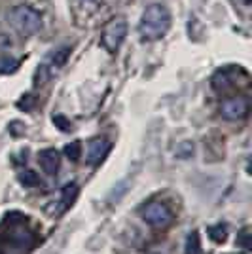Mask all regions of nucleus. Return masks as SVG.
I'll list each match as a JSON object with an SVG mask.
<instances>
[{"label":"nucleus","mask_w":252,"mask_h":254,"mask_svg":"<svg viewBox=\"0 0 252 254\" xmlns=\"http://www.w3.org/2000/svg\"><path fill=\"white\" fill-rule=\"evenodd\" d=\"M207 233H209V237L214 243H224L226 237H228V226L222 222L214 224V226H209V228H207Z\"/></svg>","instance_id":"nucleus-13"},{"label":"nucleus","mask_w":252,"mask_h":254,"mask_svg":"<svg viewBox=\"0 0 252 254\" xmlns=\"http://www.w3.org/2000/svg\"><path fill=\"white\" fill-rule=\"evenodd\" d=\"M127 31H129V27H127V21L124 17H114L112 21L106 23L105 31H103V38H101L106 52H118V48L126 40Z\"/></svg>","instance_id":"nucleus-5"},{"label":"nucleus","mask_w":252,"mask_h":254,"mask_svg":"<svg viewBox=\"0 0 252 254\" xmlns=\"http://www.w3.org/2000/svg\"><path fill=\"white\" fill-rule=\"evenodd\" d=\"M8 21L10 25L19 31L25 36H31L42 29V17L36 10H32L31 6H15L8 11Z\"/></svg>","instance_id":"nucleus-3"},{"label":"nucleus","mask_w":252,"mask_h":254,"mask_svg":"<svg viewBox=\"0 0 252 254\" xmlns=\"http://www.w3.org/2000/svg\"><path fill=\"white\" fill-rule=\"evenodd\" d=\"M78 193H80V186L76 182H66L64 184L63 188H61V211L68 209L76 201Z\"/></svg>","instance_id":"nucleus-11"},{"label":"nucleus","mask_w":252,"mask_h":254,"mask_svg":"<svg viewBox=\"0 0 252 254\" xmlns=\"http://www.w3.org/2000/svg\"><path fill=\"white\" fill-rule=\"evenodd\" d=\"M17 179H19V182H21L23 186H27V188H32V186H38V184H40L38 173H34L32 169H23Z\"/></svg>","instance_id":"nucleus-14"},{"label":"nucleus","mask_w":252,"mask_h":254,"mask_svg":"<svg viewBox=\"0 0 252 254\" xmlns=\"http://www.w3.org/2000/svg\"><path fill=\"white\" fill-rule=\"evenodd\" d=\"M17 68H19V61L13 59V57H6V59L0 61V72L2 74H13Z\"/></svg>","instance_id":"nucleus-17"},{"label":"nucleus","mask_w":252,"mask_h":254,"mask_svg":"<svg viewBox=\"0 0 252 254\" xmlns=\"http://www.w3.org/2000/svg\"><path fill=\"white\" fill-rule=\"evenodd\" d=\"M82 2H84V4H91V6H95V4H99L101 0H82Z\"/></svg>","instance_id":"nucleus-23"},{"label":"nucleus","mask_w":252,"mask_h":254,"mask_svg":"<svg viewBox=\"0 0 252 254\" xmlns=\"http://www.w3.org/2000/svg\"><path fill=\"white\" fill-rule=\"evenodd\" d=\"M220 114L222 118L230 120V122H237V120H243L249 114V101L245 97H231V99H226L222 101L220 105Z\"/></svg>","instance_id":"nucleus-6"},{"label":"nucleus","mask_w":252,"mask_h":254,"mask_svg":"<svg viewBox=\"0 0 252 254\" xmlns=\"http://www.w3.org/2000/svg\"><path fill=\"white\" fill-rule=\"evenodd\" d=\"M36 243L29 216L23 212H6L0 222V254H27Z\"/></svg>","instance_id":"nucleus-1"},{"label":"nucleus","mask_w":252,"mask_h":254,"mask_svg":"<svg viewBox=\"0 0 252 254\" xmlns=\"http://www.w3.org/2000/svg\"><path fill=\"white\" fill-rule=\"evenodd\" d=\"M233 85H235V80H233V76H230L228 70H218L212 76V89L218 93H228Z\"/></svg>","instance_id":"nucleus-10"},{"label":"nucleus","mask_w":252,"mask_h":254,"mask_svg":"<svg viewBox=\"0 0 252 254\" xmlns=\"http://www.w3.org/2000/svg\"><path fill=\"white\" fill-rule=\"evenodd\" d=\"M140 216L152 228H167L169 224L173 222V211L161 201H150L146 205H142Z\"/></svg>","instance_id":"nucleus-4"},{"label":"nucleus","mask_w":252,"mask_h":254,"mask_svg":"<svg viewBox=\"0 0 252 254\" xmlns=\"http://www.w3.org/2000/svg\"><path fill=\"white\" fill-rule=\"evenodd\" d=\"M64 156L70 159V161H78V159L82 158V144H80V140H72V142H68L66 146H64Z\"/></svg>","instance_id":"nucleus-15"},{"label":"nucleus","mask_w":252,"mask_h":254,"mask_svg":"<svg viewBox=\"0 0 252 254\" xmlns=\"http://www.w3.org/2000/svg\"><path fill=\"white\" fill-rule=\"evenodd\" d=\"M53 126L57 127V129H61L63 133H70L72 131V122L68 120V118H64L63 114H55V116L52 118Z\"/></svg>","instance_id":"nucleus-18"},{"label":"nucleus","mask_w":252,"mask_h":254,"mask_svg":"<svg viewBox=\"0 0 252 254\" xmlns=\"http://www.w3.org/2000/svg\"><path fill=\"white\" fill-rule=\"evenodd\" d=\"M68 55H70V46H61V48L53 50V52L46 57L44 64H46L52 72H55L57 68H61V66L68 61Z\"/></svg>","instance_id":"nucleus-9"},{"label":"nucleus","mask_w":252,"mask_h":254,"mask_svg":"<svg viewBox=\"0 0 252 254\" xmlns=\"http://www.w3.org/2000/svg\"><path fill=\"white\" fill-rule=\"evenodd\" d=\"M52 76H53V72L42 63L38 68H36V72H34V85H36V87H38V85H44Z\"/></svg>","instance_id":"nucleus-16"},{"label":"nucleus","mask_w":252,"mask_h":254,"mask_svg":"<svg viewBox=\"0 0 252 254\" xmlns=\"http://www.w3.org/2000/svg\"><path fill=\"white\" fill-rule=\"evenodd\" d=\"M112 148V144H110V140L105 137H95L89 140V144H87V163L91 165V167H97V165H101L105 158L108 156V152Z\"/></svg>","instance_id":"nucleus-7"},{"label":"nucleus","mask_w":252,"mask_h":254,"mask_svg":"<svg viewBox=\"0 0 252 254\" xmlns=\"http://www.w3.org/2000/svg\"><path fill=\"white\" fill-rule=\"evenodd\" d=\"M237 245L245 251H251V228H243L241 233L237 235Z\"/></svg>","instance_id":"nucleus-19"},{"label":"nucleus","mask_w":252,"mask_h":254,"mask_svg":"<svg viewBox=\"0 0 252 254\" xmlns=\"http://www.w3.org/2000/svg\"><path fill=\"white\" fill-rule=\"evenodd\" d=\"M38 163L46 175L53 177V175H57L59 165H61V154L55 148H46L38 154Z\"/></svg>","instance_id":"nucleus-8"},{"label":"nucleus","mask_w":252,"mask_h":254,"mask_svg":"<svg viewBox=\"0 0 252 254\" xmlns=\"http://www.w3.org/2000/svg\"><path fill=\"white\" fill-rule=\"evenodd\" d=\"M184 254H201V239L197 232H189L184 243Z\"/></svg>","instance_id":"nucleus-12"},{"label":"nucleus","mask_w":252,"mask_h":254,"mask_svg":"<svg viewBox=\"0 0 252 254\" xmlns=\"http://www.w3.org/2000/svg\"><path fill=\"white\" fill-rule=\"evenodd\" d=\"M191 154H193V144H191V142H182L180 148H177V156H179L180 159L189 158Z\"/></svg>","instance_id":"nucleus-21"},{"label":"nucleus","mask_w":252,"mask_h":254,"mask_svg":"<svg viewBox=\"0 0 252 254\" xmlns=\"http://www.w3.org/2000/svg\"><path fill=\"white\" fill-rule=\"evenodd\" d=\"M233 2H235V6L243 11L249 10V8H251V4H252V0H233Z\"/></svg>","instance_id":"nucleus-22"},{"label":"nucleus","mask_w":252,"mask_h":254,"mask_svg":"<svg viewBox=\"0 0 252 254\" xmlns=\"http://www.w3.org/2000/svg\"><path fill=\"white\" fill-rule=\"evenodd\" d=\"M34 103H36V99H34L31 93H27V95H23L21 99L17 101V106H19L21 110H25V112H29V110H32Z\"/></svg>","instance_id":"nucleus-20"},{"label":"nucleus","mask_w":252,"mask_h":254,"mask_svg":"<svg viewBox=\"0 0 252 254\" xmlns=\"http://www.w3.org/2000/svg\"><path fill=\"white\" fill-rule=\"evenodd\" d=\"M171 29V13L161 4H152L142 11L138 21V36L146 42H154L163 38Z\"/></svg>","instance_id":"nucleus-2"}]
</instances>
